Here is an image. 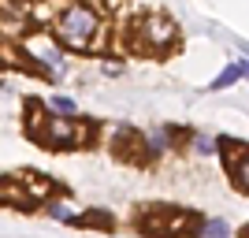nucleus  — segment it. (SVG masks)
Returning a JSON list of instances; mask_svg holds the SVG:
<instances>
[{"label": "nucleus", "instance_id": "obj_1", "mask_svg": "<svg viewBox=\"0 0 249 238\" xmlns=\"http://www.w3.org/2000/svg\"><path fill=\"white\" fill-rule=\"evenodd\" d=\"M56 37H60L67 49H97L101 41V15L86 4H74V8H63L60 19H56Z\"/></svg>", "mask_w": 249, "mask_h": 238}, {"label": "nucleus", "instance_id": "obj_2", "mask_svg": "<svg viewBox=\"0 0 249 238\" xmlns=\"http://www.w3.org/2000/svg\"><path fill=\"white\" fill-rule=\"evenodd\" d=\"M142 227L149 235H164V238H175L190 227V212H178V208H156L153 216L142 220Z\"/></svg>", "mask_w": 249, "mask_h": 238}, {"label": "nucleus", "instance_id": "obj_3", "mask_svg": "<svg viewBox=\"0 0 249 238\" xmlns=\"http://www.w3.org/2000/svg\"><path fill=\"white\" fill-rule=\"evenodd\" d=\"M138 34L149 41V49H167V45L175 41V26L160 15H145V19L138 22Z\"/></svg>", "mask_w": 249, "mask_h": 238}, {"label": "nucleus", "instance_id": "obj_4", "mask_svg": "<svg viewBox=\"0 0 249 238\" xmlns=\"http://www.w3.org/2000/svg\"><path fill=\"white\" fill-rule=\"evenodd\" d=\"M45 145H52V149H67V145L78 142V127H74V119H49V127H45Z\"/></svg>", "mask_w": 249, "mask_h": 238}, {"label": "nucleus", "instance_id": "obj_5", "mask_svg": "<svg viewBox=\"0 0 249 238\" xmlns=\"http://www.w3.org/2000/svg\"><path fill=\"white\" fill-rule=\"evenodd\" d=\"M231 149H238V153L231 156V179H234L242 190H249V145L231 142Z\"/></svg>", "mask_w": 249, "mask_h": 238}, {"label": "nucleus", "instance_id": "obj_6", "mask_svg": "<svg viewBox=\"0 0 249 238\" xmlns=\"http://www.w3.org/2000/svg\"><path fill=\"white\" fill-rule=\"evenodd\" d=\"M30 52H34V60H41L45 67H49V74H56V78L63 74V56H60V49H52L49 41H34Z\"/></svg>", "mask_w": 249, "mask_h": 238}, {"label": "nucleus", "instance_id": "obj_7", "mask_svg": "<svg viewBox=\"0 0 249 238\" xmlns=\"http://www.w3.org/2000/svg\"><path fill=\"white\" fill-rule=\"evenodd\" d=\"M0 201H19V205H30V197L19 190V183L11 179H0Z\"/></svg>", "mask_w": 249, "mask_h": 238}, {"label": "nucleus", "instance_id": "obj_8", "mask_svg": "<svg viewBox=\"0 0 249 238\" xmlns=\"http://www.w3.org/2000/svg\"><path fill=\"white\" fill-rule=\"evenodd\" d=\"M238 78H242V63H231L227 71H223V74L216 78V82H212V90H227V86H234Z\"/></svg>", "mask_w": 249, "mask_h": 238}, {"label": "nucleus", "instance_id": "obj_9", "mask_svg": "<svg viewBox=\"0 0 249 238\" xmlns=\"http://www.w3.org/2000/svg\"><path fill=\"white\" fill-rule=\"evenodd\" d=\"M205 235L208 238H227V223H223V220H208V223H205Z\"/></svg>", "mask_w": 249, "mask_h": 238}, {"label": "nucleus", "instance_id": "obj_10", "mask_svg": "<svg viewBox=\"0 0 249 238\" xmlns=\"http://www.w3.org/2000/svg\"><path fill=\"white\" fill-rule=\"evenodd\" d=\"M49 216L63 220V223H74V220H78V216H74V212H71V208H63V205H49Z\"/></svg>", "mask_w": 249, "mask_h": 238}, {"label": "nucleus", "instance_id": "obj_11", "mask_svg": "<svg viewBox=\"0 0 249 238\" xmlns=\"http://www.w3.org/2000/svg\"><path fill=\"white\" fill-rule=\"evenodd\" d=\"M52 108H56V112H74V101H71V97H56Z\"/></svg>", "mask_w": 249, "mask_h": 238}, {"label": "nucleus", "instance_id": "obj_12", "mask_svg": "<svg viewBox=\"0 0 249 238\" xmlns=\"http://www.w3.org/2000/svg\"><path fill=\"white\" fill-rule=\"evenodd\" d=\"M194 145H197V153H212V142H208V138H194Z\"/></svg>", "mask_w": 249, "mask_h": 238}, {"label": "nucleus", "instance_id": "obj_13", "mask_svg": "<svg viewBox=\"0 0 249 238\" xmlns=\"http://www.w3.org/2000/svg\"><path fill=\"white\" fill-rule=\"evenodd\" d=\"M242 74H246V78H249V63H242Z\"/></svg>", "mask_w": 249, "mask_h": 238}, {"label": "nucleus", "instance_id": "obj_14", "mask_svg": "<svg viewBox=\"0 0 249 238\" xmlns=\"http://www.w3.org/2000/svg\"><path fill=\"white\" fill-rule=\"evenodd\" d=\"M246 238H249V231H246Z\"/></svg>", "mask_w": 249, "mask_h": 238}]
</instances>
